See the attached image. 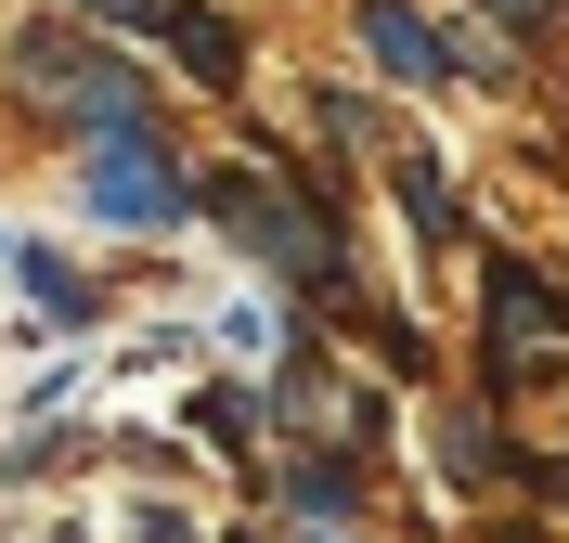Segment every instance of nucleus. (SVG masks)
<instances>
[{
    "mask_svg": "<svg viewBox=\"0 0 569 543\" xmlns=\"http://www.w3.org/2000/svg\"><path fill=\"white\" fill-rule=\"evenodd\" d=\"M13 66H27V91L52 117H78V130H91V143H104V130H142V78L117 66V52H91V39H13Z\"/></svg>",
    "mask_w": 569,
    "mask_h": 543,
    "instance_id": "obj_1",
    "label": "nucleus"
},
{
    "mask_svg": "<svg viewBox=\"0 0 569 543\" xmlns=\"http://www.w3.org/2000/svg\"><path fill=\"white\" fill-rule=\"evenodd\" d=\"M208 208L233 220V247L247 259H272V272H298V285H337V233H323L284 181H259V169H220L208 181Z\"/></svg>",
    "mask_w": 569,
    "mask_h": 543,
    "instance_id": "obj_2",
    "label": "nucleus"
},
{
    "mask_svg": "<svg viewBox=\"0 0 569 543\" xmlns=\"http://www.w3.org/2000/svg\"><path fill=\"white\" fill-rule=\"evenodd\" d=\"M78 194H91V220H117V233H169V220L208 208V194L169 169V143H142V130H104L91 169H78Z\"/></svg>",
    "mask_w": 569,
    "mask_h": 543,
    "instance_id": "obj_3",
    "label": "nucleus"
},
{
    "mask_svg": "<svg viewBox=\"0 0 569 543\" xmlns=\"http://www.w3.org/2000/svg\"><path fill=\"white\" fill-rule=\"evenodd\" d=\"M362 52H376V66L401 78V91H440V78H453L440 27H427V13H401V0H362Z\"/></svg>",
    "mask_w": 569,
    "mask_h": 543,
    "instance_id": "obj_4",
    "label": "nucleus"
},
{
    "mask_svg": "<svg viewBox=\"0 0 569 543\" xmlns=\"http://www.w3.org/2000/svg\"><path fill=\"white\" fill-rule=\"evenodd\" d=\"M156 39H169L181 66L208 78V91H233V78H247V39L220 27V13H194V0H156Z\"/></svg>",
    "mask_w": 569,
    "mask_h": 543,
    "instance_id": "obj_5",
    "label": "nucleus"
},
{
    "mask_svg": "<svg viewBox=\"0 0 569 543\" xmlns=\"http://www.w3.org/2000/svg\"><path fill=\"white\" fill-rule=\"evenodd\" d=\"M531 336H557V298L531 285V272H518V259H492V375L518 350H531Z\"/></svg>",
    "mask_w": 569,
    "mask_h": 543,
    "instance_id": "obj_6",
    "label": "nucleus"
},
{
    "mask_svg": "<svg viewBox=\"0 0 569 543\" xmlns=\"http://www.w3.org/2000/svg\"><path fill=\"white\" fill-rule=\"evenodd\" d=\"M284 505H298V517H323V531H337V517H350V505H362V479H350V466H337V453H311V466L284 479Z\"/></svg>",
    "mask_w": 569,
    "mask_h": 543,
    "instance_id": "obj_7",
    "label": "nucleus"
},
{
    "mask_svg": "<svg viewBox=\"0 0 569 543\" xmlns=\"http://www.w3.org/2000/svg\"><path fill=\"white\" fill-rule=\"evenodd\" d=\"M27 298H39V311H52V324H91V285H78V272H66V259H52V247L27 259Z\"/></svg>",
    "mask_w": 569,
    "mask_h": 543,
    "instance_id": "obj_8",
    "label": "nucleus"
},
{
    "mask_svg": "<svg viewBox=\"0 0 569 543\" xmlns=\"http://www.w3.org/2000/svg\"><path fill=\"white\" fill-rule=\"evenodd\" d=\"M440 453H453V479H479V466H492V428H479V414H453V428H440Z\"/></svg>",
    "mask_w": 569,
    "mask_h": 543,
    "instance_id": "obj_9",
    "label": "nucleus"
},
{
    "mask_svg": "<svg viewBox=\"0 0 569 543\" xmlns=\"http://www.w3.org/2000/svg\"><path fill=\"white\" fill-rule=\"evenodd\" d=\"M91 13H104V27H156V0H91Z\"/></svg>",
    "mask_w": 569,
    "mask_h": 543,
    "instance_id": "obj_10",
    "label": "nucleus"
},
{
    "mask_svg": "<svg viewBox=\"0 0 569 543\" xmlns=\"http://www.w3.org/2000/svg\"><path fill=\"white\" fill-rule=\"evenodd\" d=\"M492 13H518V27H531V13H543V0H492Z\"/></svg>",
    "mask_w": 569,
    "mask_h": 543,
    "instance_id": "obj_11",
    "label": "nucleus"
}]
</instances>
